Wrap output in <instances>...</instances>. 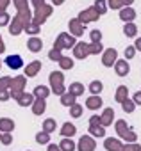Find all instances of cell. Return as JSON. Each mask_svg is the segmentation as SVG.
I'll use <instances>...</instances> for the list:
<instances>
[{"label":"cell","mask_w":141,"mask_h":151,"mask_svg":"<svg viewBox=\"0 0 141 151\" xmlns=\"http://www.w3.org/2000/svg\"><path fill=\"white\" fill-rule=\"evenodd\" d=\"M7 66L9 68H13V69H18V68H22V59L18 57V55H15V57H7Z\"/></svg>","instance_id":"6da1fadb"},{"label":"cell","mask_w":141,"mask_h":151,"mask_svg":"<svg viewBox=\"0 0 141 151\" xmlns=\"http://www.w3.org/2000/svg\"><path fill=\"white\" fill-rule=\"evenodd\" d=\"M38 140H39V142H45V140H47V137H45V135H38Z\"/></svg>","instance_id":"7a4b0ae2"}]
</instances>
